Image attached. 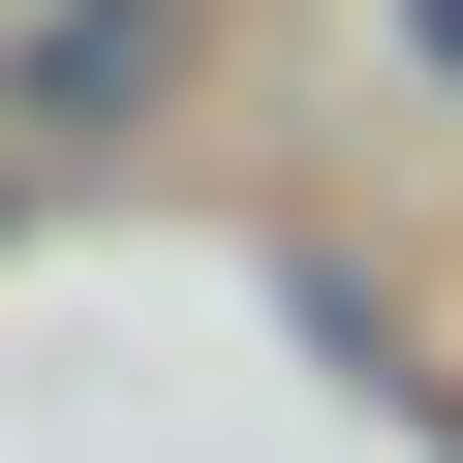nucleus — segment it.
Listing matches in <instances>:
<instances>
[{
	"label": "nucleus",
	"mask_w": 463,
	"mask_h": 463,
	"mask_svg": "<svg viewBox=\"0 0 463 463\" xmlns=\"http://www.w3.org/2000/svg\"><path fill=\"white\" fill-rule=\"evenodd\" d=\"M185 62H216V0H32V32H0V124L155 155V124H185Z\"/></svg>",
	"instance_id": "nucleus-1"
},
{
	"label": "nucleus",
	"mask_w": 463,
	"mask_h": 463,
	"mask_svg": "<svg viewBox=\"0 0 463 463\" xmlns=\"http://www.w3.org/2000/svg\"><path fill=\"white\" fill-rule=\"evenodd\" d=\"M402 62H432V93H463V0H402Z\"/></svg>",
	"instance_id": "nucleus-2"
},
{
	"label": "nucleus",
	"mask_w": 463,
	"mask_h": 463,
	"mask_svg": "<svg viewBox=\"0 0 463 463\" xmlns=\"http://www.w3.org/2000/svg\"><path fill=\"white\" fill-rule=\"evenodd\" d=\"M0 32H32V0H0Z\"/></svg>",
	"instance_id": "nucleus-3"
}]
</instances>
